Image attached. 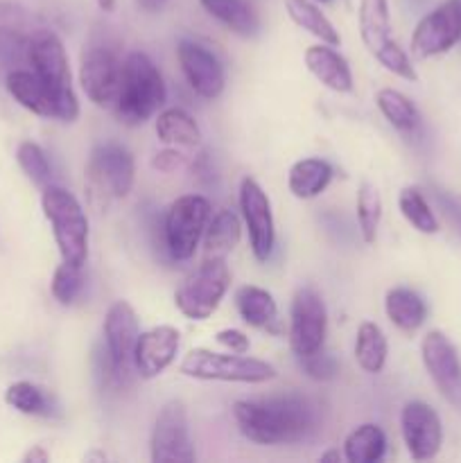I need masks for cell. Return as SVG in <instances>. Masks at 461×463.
<instances>
[{"label":"cell","instance_id":"28","mask_svg":"<svg viewBox=\"0 0 461 463\" xmlns=\"http://www.w3.org/2000/svg\"><path fill=\"white\" fill-rule=\"evenodd\" d=\"M199 5L221 25L229 27L233 34L244 36V39L256 36L260 30V21L247 0H199Z\"/></svg>","mask_w":461,"mask_h":463},{"label":"cell","instance_id":"24","mask_svg":"<svg viewBox=\"0 0 461 463\" xmlns=\"http://www.w3.org/2000/svg\"><path fill=\"white\" fill-rule=\"evenodd\" d=\"M384 312L389 321L402 333H414L428 319V306L409 288H393L384 297Z\"/></svg>","mask_w":461,"mask_h":463},{"label":"cell","instance_id":"27","mask_svg":"<svg viewBox=\"0 0 461 463\" xmlns=\"http://www.w3.org/2000/svg\"><path fill=\"white\" fill-rule=\"evenodd\" d=\"M357 23H360V36L369 52L382 48L391 39V14H389V0H360L357 7Z\"/></svg>","mask_w":461,"mask_h":463},{"label":"cell","instance_id":"8","mask_svg":"<svg viewBox=\"0 0 461 463\" xmlns=\"http://www.w3.org/2000/svg\"><path fill=\"white\" fill-rule=\"evenodd\" d=\"M208 220L211 202L203 194H183L170 203L163 222V235L167 251L174 260H190L194 256Z\"/></svg>","mask_w":461,"mask_h":463},{"label":"cell","instance_id":"1","mask_svg":"<svg viewBox=\"0 0 461 463\" xmlns=\"http://www.w3.org/2000/svg\"><path fill=\"white\" fill-rule=\"evenodd\" d=\"M235 425L258 446H287L310 439L319 430V407L303 393L238 401L230 407Z\"/></svg>","mask_w":461,"mask_h":463},{"label":"cell","instance_id":"41","mask_svg":"<svg viewBox=\"0 0 461 463\" xmlns=\"http://www.w3.org/2000/svg\"><path fill=\"white\" fill-rule=\"evenodd\" d=\"M215 342L220 344V346H224L229 353H249V348H251V342H249L247 335L242 333V330H235V328H226V330H220V333L215 335Z\"/></svg>","mask_w":461,"mask_h":463},{"label":"cell","instance_id":"31","mask_svg":"<svg viewBox=\"0 0 461 463\" xmlns=\"http://www.w3.org/2000/svg\"><path fill=\"white\" fill-rule=\"evenodd\" d=\"M389 355V344L384 337L382 328L373 321H364L357 328L355 337V360L362 371L366 373H380L387 364Z\"/></svg>","mask_w":461,"mask_h":463},{"label":"cell","instance_id":"14","mask_svg":"<svg viewBox=\"0 0 461 463\" xmlns=\"http://www.w3.org/2000/svg\"><path fill=\"white\" fill-rule=\"evenodd\" d=\"M104 344L111 357L118 380H127L134 373V351L138 342L140 326L136 310L127 301H116L104 315Z\"/></svg>","mask_w":461,"mask_h":463},{"label":"cell","instance_id":"38","mask_svg":"<svg viewBox=\"0 0 461 463\" xmlns=\"http://www.w3.org/2000/svg\"><path fill=\"white\" fill-rule=\"evenodd\" d=\"M373 57L378 59L380 66H382L384 71L393 72V75L400 77V80L419 81V72H416V68L411 66V61H409V57H407V52L400 48V45L396 43V41L389 39L387 43L382 45V48L375 50Z\"/></svg>","mask_w":461,"mask_h":463},{"label":"cell","instance_id":"5","mask_svg":"<svg viewBox=\"0 0 461 463\" xmlns=\"http://www.w3.org/2000/svg\"><path fill=\"white\" fill-rule=\"evenodd\" d=\"M179 371L194 380H217V383L262 384L278 375V371L265 360L247 357V353H215L211 348H193L181 360Z\"/></svg>","mask_w":461,"mask_h":463},{"label":"cell","instance_id":"46","mask_svg":"<svg viewBox=\"0 0 461 463\" xmlns=\"http://www.w3.org/2000/svg\"><path fill=\"white\" fill-rule=\"evenodd\" d=\"M98 3H99V7L104 9V12H111V9H113V0H98Z\"/></svg>","mask_w":461,"mask_h":463},{"label":"cell","instance_id":"44","mask_svg":"<svg viewBox=\"0 0 461 463\" xmlns=\"http://www.w3.org/2000/svg\"><path fill=\"white\" fill-rule=\"evenodd\" d=\"M170 3V0H136V5H138L140 9H145V12L154 14V12H161L165 5Z\"/></svg>","mask_w":461,"mask_h":463},{"label":"cell","instance_id":"23","mask_svg":"<svg viewBox=\"0 0 461 463\" xmlns=\"http://www.w3.org/2000/svg\"><path fill=\"white\" fill-rule=\"evenodd\" d=\"M333 165L324 158H301L289 167L287 185L296 199H315L333 181Z\"/></svg>","mask_w":461,"mask_h":463},{"label":"cell","instance_id":"40","mask_svg":"<svg viewBox=\"0 0 461 463\" xmlns=\"http://www.w3.org/2000/svg\"><path fill=\"white\" fill-rule=\"evenodd\" d=\"M434 202H437L438 211L443 213V217L447 220V224L461 235V199L452 197L446 190H434Z\"/></svg>","mask_w":461,"mask_h":463},{"label":"cell","instance_id":"43","mask_svg":"<svg viewBox=\"0 0 461 463\" xmlns=\"http://www.w3.org/2000/svg\"><path fill=\"white\" fill-rule=\"evenodd\" d=\"M48 459H50L48 452H45L43 448H41V446L32 448V450L27 452L25 457H23V461H25V463H45Z\"/></svg>","mask_w":461,"mask_h":463},{"label":"cell","instance_id":"37","mask_svg":"<svg viewBox=\"0 0 461 463\" xmlns=\"http://www.w3.org/2000/svg\"><path fill=\"white\" fill-rule=\"evenodd\" d=\"M81 288H84V267L68 265L61 260V265L54 269L52 283H50V292L57 298L61 306H71L75 298L80 297Z\"/></svg>","mask_w":461,"mask_h":463},{"label":"cell","instance_id":"33","mask_svg":"<svg viewBox=\"0 0 461 463\" xmlns=\"http://www.w3.org/2000/svg\"><path fill=\"white\" fill-rule=\"evenodd\" d=\"M5 402L25 416H52L54 401L48 392H43L36 384L21 380V383L9 384L5 392Z\"/></svg>","mask_w":461,"mask_h":463},{"label":"cell","instance_id":"26","mask_svg":"<svg viewBox=\"0 0 461 463\" xmlns=\"http://www.w3.org/2000/svg\"><path fill=\"white\" fill-rule=\"evenodd\" d=\"M242 238V220L229 208H221L208 220L206 231H203V247H206V258H226Z\"/></svg>","mask_w":461,"mask_h":463},{"label":"cell","instance_id":"18","mask_svg":"<svg viewBox=\"0 0 461 463\" xmlns=\"http://www.w3.org/2000/svg\"><path fill=\"white\" fill-rule=\"evenodd\" d=\"M181 346V333L174 326H154L138 335L134 369L143 380H154L174 362Z\"/></svg>","mask_w":461,"mask_h":463},{"label":"cell","instance_id":"3","mask_svg":"<svg viewBox=\"0 0 461 463\" xmlns=\"http://www.w3.org/2000/svg\"><path fill=\"white\" fill-rule=\"evenodd\" d=\"M25 61L54 95L57 120L75 122L80 118V99L72 89L71 63H68V54L61 39L48 27H36L34 34L30 36V43H27Z\"/></svg>","mask_w":461,"mask_h":463},{"label":"cell","instance_id":"36","mask_svg":"<svg viewBox=\"0 0 461 463\" xmlns=\"http://www.w3.org/2000/svg\"><path fill=\"white\" fill-rule=\"evenodd\" d=\"M16 161L21 165V170L25 172L27 179L36 185H48L50 176H52V167H50L48 154L39 147L32 140H25V143L18 145L16 149Z\"/></svg>","mask_w":461,"mask_h":463},{"label":"cell","instance_id":"29","mask_svg":"<svg viewBox=\"0 0 461 463\" xmlns=\"http://www.w3.org/2000/svg\"><path fill=\"white\" fill-rule=\"evenodd\" d=\"M387 452V434L375 423L357 425L343 441V459L348 463H375Z\"/></svg>","mask_w":461,"mask_h":463},{"label":"cell","instance_id":"9","mask_svg":"<svg viewBox=\"0 0 461 463\" xmlns=\"http://www.w3.org/2000/svg\"><path fill=\"white\" fill-rule=\"evenodd\" d=\"M328 310L315 288H298L289 307V348L296 357L315 355L324 348Z\"/></svg>","mask_w":461,"mask_h":463},{"label":"cell","instance_id":"42","mask_svg":"<svg viewBox=\"0 0 461 463\" xmlns=\"http://www.w3.org/2000/svg\"><path fill=\"white\" fill-rule=\"evenodd\" d=\"M183 163H185V156L181 152H176L174 147V149H163V152H158L156 158L152 161V165L161 172H174L179 170Z\"/></svg>","mask_w":461,"mask_h":463},{"label":"cell","instance_id":"32","mask_svg":"<svg viewBox=\"0 0 461 463\" xmlns=\"http://www.w3.org/2000/svg\"><path fill=\"white\" fill-rule=\"evenodd\" d=\"M375 104H378L380 113L384 120L393 127V129L402 131V134H414L420 125V113L416 104L407 98L405 93L396 89H380L375 95Z\"/></svg>","mask_w":461,"mask_h":463},{"label":"cell","instance_id":"45","mask_svg":"<svg viewBox=\"0 0 461 463\" xmlns=\"http://www.w3.org/2000/svg\"><path fill=\"white\" fill-rule=\"evenodd\" d=\"M343 459V455L339 450H328V452H324V455L319 457V461L321 463H325V461H334V463H339Z\"/></svg>","mask_w":461,"mask_h":463},{"label":"cell","instance_id":"19","mask_svg":"<svg viewBox=\"0 0 461 463\" xmlns=\"http://www.w3.org/2000/svg\"><path fill=\"white\" fill-rule=\"evenodd\" d=\"M9 95L16 99L27 111L36 113L41 118H57V102L50 93L48 86L39 80L34 71H23V68H12L5 77Z\"/></svg>","mask_w":461,"mask_h":463},{"label":"cell","instance_id":"10","mask_svg":"<svg viewBox=\"0 0 461 463\" xmlns=\"http://www.w3.org/2000/svg\"><path fill=\"white\" fill-rule=\"evenodd\" d=\"M149 457L154 463L194 461V446L190 439L188 410L181 401H167L154 420L149 439Z\"/></svg>","mask_w":461,"mask_h":463},{"label":"cell","instance_id":"15","mask_svg":"<svg viewBox=\"0 0 461 463\" xmlns=\"http://www.w3.org/2000/svg\"><path fill=\"white\" fill-rule=\"evenodd\" d=\"M420 357L441 396L461 410V360L455 344L441 330H432L423 337Z\"/></svg>","mask_w":461,"mask_h":463},{"label":"cell","instance_id":"12","mask_svg":"<svg viewBox=\"0 0 461 463\" xmlns=\"http://www.w3.org/2000/svg\"><path fill=\"white\" fill-rule=\"evenodd\" d=\"M461 41V0H446L425 14L411 34V54L419 59L447 52Z\"/></svg>","mask_w":461,"mask_h":463},{"label":"cell","instance_id":"47","mask_svg":"<svg viewBox=\"0 0 461 463\" xmlns=\"http://www.w3.org/2000/svg\"><path fill=\"white\" fill-rule=\"evenodd\" d=\"M89 459H107V457L99 455V452H93V455H86V461H89Z\"/></svg>","mask_w":461,"mask_h":463},{"label":"cell","instance_id":"17","mask_svg":"<svg viewBox=\"0 0 461 463\" xmlns=\"http://www.w3.org/2000/svg\"><path fill=\"white\" fill-rule=\"evenodd\" d=\"M176 59H179L185 81L199 98L215 99L224 93V68L211 50L190 39H181L176 45Z\"/></svg>","mask_w":461,"mask_h":463},{"label":"cell","instance_id":"20","mask_svg":"<svg viewBox=\"0 0 461 463\" xmlns=\"http://www.w3.org/2000/svg\"><path fill=\"white\" fill-rule=\"evenodd\" d=\"M306 66L316 81L334 93H351L353 90V72L346 59L333 50V45H310L306 50Z\"/></svg>","mask_w":461,"mask_h":463},{"label":"cell","instance_id":"35","mask_svg":"<svg viewBox=\"0 0 461 463\" xmlns=\"http://www.w3.org/2000/svg\"><path fill=\"white\" fill-rule=\"evenodd\" d=\"M357 211V226H360V235L366 244H373L378 238L380 220H382V199H380L378 188L373 184H362L357 188L355 199Z\"/></svg>","mask_w":461,"mask_h":463},{"label":"cell","instance_id":"16","mask_svg":"<svg viewBox=\"0 0 461 463\" xmlns=\"http://www.w3.org/2000/svg\"><path fill=\"white\" fill-rule=\"evenodd\" d=\"M400 432L407 452L414 461H428L443 446V425L437 410L428 402L411 401L400 411Z\"/></svg>","mask_w":461,"mask_h":463},{"label":"cell","instance_id":"2","mask_svg":"<svg viewBox=\"0 0 461 463\" xmlns=\"http://www.w3.org/2000/svg\"><path fill=\"white\" fill-rule=\"evenodd\" d=\"M167 90L161 71L145 52H129L122 61V84L113 107L120 122L138 127L165 104Z\"/></svg>","mask_w":461,"mask_h":463},{"label":"cell","instance_id":"22","mask_svg":"<svg viewBox=\"0 0 461 463\" xmlns=\"http://www.w3.org/2000/svg\"><path fill=\"white\" fill-rule=\"evenodd\" d=\"M235 307H238L240 319L251 328L278 333V328H276L278 306L267 289L258 288V285H242L235 292Z\"/></svg>","mask_w":461,"mask_h":463},{"label":"cell","instance_id":"11","mask_svg":"<svg viewBox=\"0 0 461 463\" xmlns=\"http://www.w3.org/2000/svg\"><path fill=\"white\" fill-rule=\"evenodd\" d=\"M80 84L95 107L113 109L120 95L122 61L113 50L90 45L81 52Z\"/></svg>","mask_w":461,"mask_h":463},{"label":"cell","instance_id":"25","mask_svg":"<svg viewBox=\"0 0 461 463\" xmlns=\"http://www.w3.org/2000/svg\"><path fill=\"white\" fill-rule=\"evenodd\" d=\"M158 140L170 147H197L202 143V129L183 109H165L154 122Z\"/></svg>","mask_w":461,"mask_h":463},{"label":"cell","instance_id":"7","mask_svg":"<svg viewBox=\"0 0 461 463\" xmlns=\"http://www.w3.org/2000/svg\"><path fill=\"white\" fill-rule=\"evenodd\" d=\"M136 179L134 156L118 143H104L90 152L86 163V185L93 202L108 203L131 193Z\"/></svg>","mask_w":461,"mask_h":463},{"label":"cell","instance_id":"21","mask_svg":"<svg viewBox=\"0 0 461 463\" xmlns=\"http://www.w3.org/2000/svg\"><path fill=\"white\" fill-rule=\"evenodd\" d=\"M34 30V21L25 9L0 3V61L25 59L27 43Z\"/></svg>","mask_w":461,"mask_h":463},{"label":"cell","instance_id":"6","mask_svg":"<svg viewBox=\"0 0 461 463\" xmlns=\"http://www.w3.org/2000/svg\"><path fill=\"white\" fill-rule=\"evenodd\" d=\"M233 276L226 258H206L174 292V306L185 319L206 321L215 315L221 298L230 289Z\"/></svg>","mask_w":461,"mask_h":463},{"label":"cell","instance_id":"39","mask_svg":"<svg viewBox=\"0 0 461 463\" xmlns=\"http://www.w3.org/2000/svg\"><path fill=\"white\" fill-rule=\"evenodd\" d=\"M298 362H301V369L315 380H333L339 373L337 360L333 355H324L321 351L315 353V355L298 357Z\"/></svg>","mask_w":461,"mask_h":463},{"label":"cell","instance_id":"4","mask_svg":"<svg viewBox=\"0 0 461 463\" xmlns=\"http://www.w3.org/2000/svg\"><path fill=\"white\" fill-rule=\"evenodd\" d=\"M41 208L52 226L59 256L68 265L84 267L89 258V217L80 199L61 185H45L41 193Z\"/></svg>","mask_w":461,"mask_h":463},{"label":"cell","instance_id":"30","mask_svg":"<svg viewBox=\"0 0 461 463\" xmlns=\"http://www.w3.org/2000/svg\"><path fill=\"white\" fill-rule=\"evenodd\" d=\"M285 9H287L289 18H292L301 30L316 36L321 43L333 45V48L342 43L339 32L334 30V25L328 21V16H325L312 0H285Z\"/></svg>","mask_w":461,"mask_h":463},{"label":"cell","instance_id":"34","mask_svg":"<svg viewBox=\"0 0 461 463\" xmlns=\"http://www.w3.org/2000/svg\"><path fill=\"white\" fill-rule=\"evenodd\" d=\"M398 208H400L402 217H405L419 233L432 235L438 231L437 215H434V211L429 208L425 194L420 193L419 188H414V185H407V188L400 190V194H398Z\"/></svg>","mask_w":461,"mask_h":463},{"label":"cell","instance_id":"48","mask_svg":"<svg viewBox=\"0 0 461 463\" xmlns=\"http://www.w3.org/2000/svg\"><path fill=\"white\" fill-rule=\"evenodd\" d=\"M316 3H324L325 5V3H333V0H316Z\"/></svg>","mask_w":461,"mask_h":463},{"label":"cell","instance_id":"13","mask_svg":"<svg viewBox=\"0 0 461 463\" xmlns=\"http://www.w3.org/2000/svg\"><path fill=\"white\" fill-rule=\"evenodd\" d=\"M240 213H242L253 256H256V260L265 262L276 244L274 215H271L269 197L251 176H244L242 184H240Z\"/></svg>","mask_w":461,"mask_h":463}]
</instances>
